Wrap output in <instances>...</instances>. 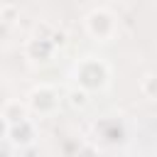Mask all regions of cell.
Segmentation results:
<instances>
[{
    "label": "cell",
    "instance_id": "6da1fadb",
    "mask_svg": "<svg viewBox=\"0 0 157 157\" xmlns=\"http://www.w3.org/2000/svg\"><path fill=\"white\" fill-rule=\"evenodd\" d=\"M74 78H76V86H81L88 93L103 91L110 83V66L98 56H83L74 66Z\"/></svg>",
    "mask_w": 157,
    "mask_h": 157
},
{
    "label": "cell",
    "instance_id": "7a4b0ae2",
    "mask_svg": "<svg viewBox=\"0 0 157 157\" xmlns=\"http://www.w3.org/2000/svg\"><path fill=\"white\" fill-rule=\"evenodd\" d=\"M83 27H86V32H88L96 42L108 44V42H113L115 34H118V17H115V12H110L108 7H96V10H91V12L86 15Z\"/></svg>",
    "mask_w": 157,
    "mask_h": 157
},
{
    "label": "cell",
    "instance_id": "3957f363",
    "mask_svg": "<svg viewBox=\"0 0 157 157\" xmlns=\"http://www.w3.org/2000/svg\"><path fill=\"white\" fill-rule=\"evenodd\" d=\"M61 98H59V91L49 83H39L29 91V113H37V115H52L56 108H59Z\"/></svg>",
    "mask_w": 157,
    "mask_h": 157
},
{
    "label": "cell",
    "instance_id": "277c9868",
    "mask_svg": "<svg viewBox=\"0 0 157 157\" xmlns=\"http://www.w3.org/2000/svg\"><path fill=\"white\" fill-rule=\"evenodd\" d=\"M5 137H10V142L17 145V147H29V145H34V140H37L34 120L27 118V120H20V123L7 125V135H5Z\"/></svg>",
    "mask_w": 157,
    "mask_h": 157
},
{
    "label": "cell",
    "instance_id": "5b68a950",
    "mask_svg": "<svg viewBox=\"0 0 157 157\" xmlns=\"http://www.w3.org/2000/svg\"><path fill=\"white\" fill-rule=\"evenodd\" d=\"M0 115L7 120V125H12V123H20V120H27L29 118V105L27 103H20V101H7Z\"/></svg>",
    "mask_w": 157,
    "mask_h": 157
},
{
    "label": "cell",
    "instance_id": "8992f818",
    "mask_svg": "<svg viewBox=\"0 0 157 157\" xmlns=\"http://www.w3.org/2000/svg\"><path fill=\"white\" fill-rule=\"evenodd\" d=\"M69 103H71L74 108H86V105H88V91H83L81 86L71 88V91H69Z\"/></svg>",
    "mask_w": 157,
    "mask_h": 157
},
{
    "label": "cell",
    "instance_id": "52a82bcc",
    "mask_svg": "<svg viewBox=\"0 0 157 157\" xmlns=\"http://www.w3.org/2000/svg\"><path fill=\"white\" fill-rule=\"evenodd\" d=\"M142 81H145V83H140L142 93H145L147 98H155V101H157V74H145Z\"/></svg>",
    "mask_w": 157,
    "mask_h": 157
}]
</instances>
